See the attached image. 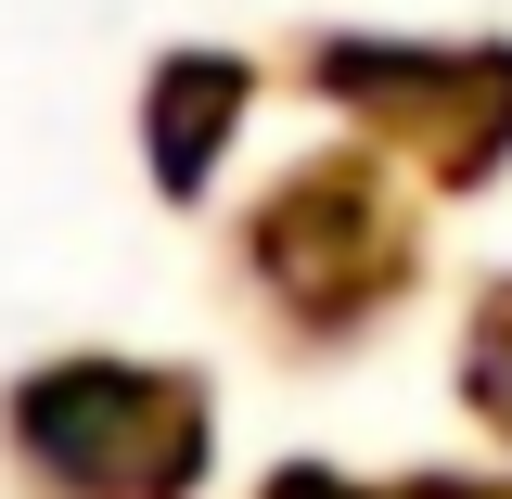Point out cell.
<instances>
[{
    "label": "cell",
    "instance_id": "1",
    "mask_svg": "<svg viewBox=\"0 0 512 499\" xmlns=\"http://www.w3.org/2000/svg\"><path fill=\"white\" fill-rule=\"evenodd\" d=\"M13 436L64 499H192L218 410L167 359H64L13 397Z\"/></svg>",
    "mask_w": 512,
    "mask_h": 499
},
{
    "label": "cell",
    "instance_id": "2",
    "mask_svg": "<svg viewBox=\"0 0 512 499\" xmlns=\"http://www.w3.org/2000/svg\"><path fill=\"white\" fill-rule=\"evenodd\" d=\"M244 256H256L269 308L295 320V333H359L410 282L423 231H410V192L384 180L372 154H333V167H295V180L256 205Z\"/></svg>",
    "mask_w": 512,
    "mask_h": 499
},
{
    "label": "cell",
    "instance_id": "3",
    "mask_svg": "<svg viewBox=\"0 0 512 499\" xmlns=\"http://www.w3.org/2000/svg\"><path fill=\"white\" fill-rule=\"evenodd\" d=\"M308 77L346 103V116L397 141V154H423L448 192H474L487 167L512 154V52H410V39H320Z\"/></svg>",
    "mask_w": 512,
    "mask_h": 499
},
{
    "label": "cell",
    "instance_id": "4",
    "mask_svg": "<svg viewBox=\"0 0 512 499\" xmlns=\"http://www.w3.org/2000/svg\"><path fill=\"white\" fill-rule=\"evenodd\" d=\"M231 116H244V64L231 52H167V77H154V180L180 192H205V154L231 141Z\"/></svg>",
    "mask_w": 512,
    "mask_h": 499
},
{
    "label": "cell",
    "instance_id": "5",
    "mask_svg": "<svg viewBox=\"0 0 512 499\" xmlns=\"http://www.w3.org/2000/svg\"><path fill=\"white\" fill-rule=\"evenodd\" d=\"M461 397H474V410L512 436V282L474 308V333H461Z\"/></svg>",
    "mask_w": 512,
    "mask_h": 499
},
{
    "label": "cell",
    "instance_id": "6",
    "mask_svg": "<svg viewBox=\"0 0 512 499\" xmlns=\"http://www.w3.org/2000/svg\"><path fill=\"white\" fill-rule=\"evenodd\" d=\"M269 499H372V487H346V474H320V461H295V474H282Z\"/></svg>",
    "mask_w": 512,
    "mask_h": 499
},
{
    "label": "cell",
    "instance_id": "7",
    "mask_svg": "<svg viewBox=\"0 0 512 499\" xmlns=\"http://www.w3.org/2000/svg\"><path fill=\"white\" fill-rule=\"evenodd\" d=\"M410 499H512V474H423Z\"/></svg>",
    "mask_w": 512,
    "mask_h": 499
}]
</instances>
